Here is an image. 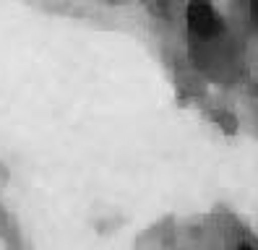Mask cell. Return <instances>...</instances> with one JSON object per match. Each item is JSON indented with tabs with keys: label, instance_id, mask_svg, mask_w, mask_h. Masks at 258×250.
I'll list each match as a JSON object with an SVG mask.
<instances>
[{
	"label": "cell",
	"instance_id": "6da1fadb",
	"mask_svg": "<svg viewBox=\"0 0 258 250\" xmlns=\"http://www.w3.org/2000/svg\"><path fill=\"white\" fill-rule=\"evenodd\" d=\"M188 26L193 34L211 37L214 31H219V16L209 3H190L188 6Z\"/></svg>",
	"mask_w": 258,
	"mask_h": 250
},
{
	"label": "cell",
	"instance_id": "7a4b0ae2",
	"mask_svg": "<svg viewBox=\"0 0 258 250\" xmlns=\"http://www.w3.org/2000/svg\"><path fill=\"white\" fill-rule=\"evenodd\" d=\"M250 8H253V19H258V3H253Z\"/></svg>",
	"mask_w": 258,
	"mask_h": 250
},
{
	"label": "cell",
	"instance_id": "3957f363",
	"mask_svg": "<svg viewBox=\"0 0 258 250\" xmlns=\"http://www.w3.org/2000/svg\"><path fill=\"white\" fill-rule=\"evenodd\" d=\"M237 250H253V247H250V245H240Z\"/></svg>",
	"mask_w": 258,
	"mask_h": 250
}]
</instances>
